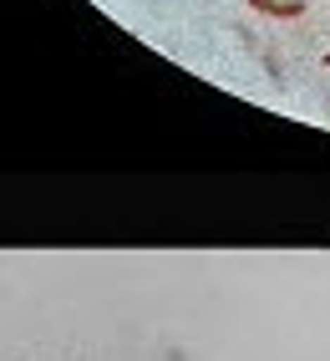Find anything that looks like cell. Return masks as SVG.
<instances>
[{"label": "cell", "instance_id": "2", "mask_svg": "<svg viewBox=\"0 0 330 361\" xmlns=\"http://www.w3.org/2000/svg\"><path fill=\"white\" fill-rule=\"evenodd\" d=\"M325 66H330V56H325Z\"/></svg>", "mask_w": 330, "mask_h": 361}, {"label": "cell", "instance_id": "1", "mask_svg": "<svg viewBox=\"0 0 330 361\" xmlns=\"http://www.w3.org/2000/svg\"><path fill=\"white\" fill-rule=\"evenodd\" d=\"M254 11H265V16H285V20H295V16H305V6L300 0H249Z\"/></svg>", "mask_w": 330, "mask_h": 361}]
</instances>
